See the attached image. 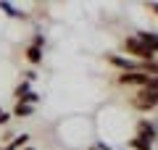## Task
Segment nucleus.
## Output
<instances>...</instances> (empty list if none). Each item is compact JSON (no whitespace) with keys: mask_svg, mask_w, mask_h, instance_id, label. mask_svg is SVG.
Returning a JSON list of instances; mask_svg holds the SVG:
<instances>
[{"mask_svg":"<svg viewBox=\"0 0 158 150\" xmlns=\"http://www.w3.org/2000/svg\"><path fill=\"white\" fill-rule=\"evenodd\" d=\"M37 77H40V74H37V69H27V71H24V82H29V84H32Z\"/></svg>","mask_w":158,"mask_h":150,"instance_id":"ddd939ff","label":"nucleus"},{"mask_svg":"<svg viewBox=\"0 0 158 150\" xmlns=\"http://www.w3.org/2000/svg\"><path fill=\"white\" fill-rule=\"evenodd\" d=\"M116 84H118V87L142 90L148 84V74H116Z\"/></svg>","mask_w":158,"mask_h":150,"instance_id":"20e7f679","label":"nucleus"},{"mask_svg":"<svg viewBox=\"0 0 158 150\" xmlns=\"http://www.w3.org/2000/svg\"><path fill=\"white\" fill-rule=\"evenodd\" d=\"M127 148L129 150H153V142H148L142 137H129L127 140Z\"/></svg>","mask_w":158,"mask_h":150,"instance_id":"1a4fd4ad","label":"nucleus"},{"mask_svg":"<svg viewBox=\"0 0 158 150\" xmlns=\"http://www.w3.org/2000/svg\"><path fill=\"white\" fill-rule=\"evenodd\" d=\"M0 13H6L8 19H19V21H27L29 19L27 11H21L16 3H8V0H0Z\"/></svg>","mask_w":158,"mask_h":150,"instance_id":"423d86ee","label":"nucleus"},{"mask_svg":"<svg viewBox=\"0 0 158 150\" xmlns=\"http://www.w3.org/2000/svg\"><path fill=\"white\" fill-rule=\"evenodd\" d=\"M0 113H3V108H0Z\"/></svg>","mask_w":158,"mask_h":150,"instance_id":"dca6fc26","label":"nucleus"},{"mask_svg":"<svg viewBox=\"0 0 158 150\" xmlns=\"http://www.w3.org/2000/svg\"><path fill=\"white\" fill-rule=\"evenodd\" d=\"M34 111H37V106H29V103H16V106H13V111H11V116H13V119H29V116H34Z\"/></svg>","mask_w":158,"mask_h":150,"instance_id":"6e6552de","label":"nucleus"},{"mask_svg":"<svg viewBox=\"0 0 158 150\" xmlns=\"http://www.w3.org/2000/svg\"><path fill=\"white\" fill-rule=\"evenodd\" d=\"M24 58H27L32 66H40L42 58H45V50H42V48H34V45H27V48H24Z\"/></svg>","mask_w":158,"mask_h":150,"instance_id":"0eeeda50","label":"nucleus"},{"mask_svg":"<svg viewBox=\"0 0 158 150\" xmlns=\"http://www.w3.org/2000/svg\"><path fill=\"white\" fill-rule=\"evenodd\" d=\"M121 50H124V56H127V58H135V61H142V63L156 61V56H153V53L135 37V34H127V37L121 40Z\"/></svg>","mask_w":158,"mask_h":150,"instance_id":"f257e3e1","label":"nucleus"},{"mask_svg":"<svg viewBox=\"0 0 158 150\" xmlns=\"http://www.w3.org/2000/svg\"><path fill=\"white\" fill-rule=\"evenodd\" d=\"M129 106L135 108L137 113H150L158 108V92H150V90H135V95L129 98Z\"/></svg>","mask_w":158,"mask_h":150,"instance_id":"f03ea898","label":"nucleus"},{"mask_svg":"<svg viewBox=\"0 0 158 150\" xmlns=\"http://www.w3.org/2000/svg\"><path fill=\"white\" fill-rule=\"evenodd\" d=\"M142 90H150V92H158V77H148V84Z\"/></svg>","mask_w":158,"mask_h":150,"instance_id":"f8f14e48","label":"nucleus"},{"mask_svg":"<svg viewBox=\"0 0 158 150\" xmlns=\"http://www.w3.org/2000/svg\"><path fill=\"white\" fill-rule=\"evenodd\" d=\"M132 34H135V37L140 40L148 50H150L153 56L158 58V32H150V29H137V32H132Z\"/></svg>","mask_w":158,"mask_h":150,"instance_id":"39448f33","label":"nucleus"},{"mask_svg":"<svg viewBox=\"0 0 158 150\" xmlns=\"http://www.w3.org/2000/svg\"><path fill=\"white\" fill-rule=\"evenodd\" d=\"M135 137H142V140H148V142H156L158 140V121H153V119H137Z\"/></svg>","mask_w":158,"mask_h":150,"instance_id":"7ed1b4c3","label":"nucleus"},{"mask_svg":"<svg viewBox=\"0 0 158 150\" xmlns=\"http://www.w3.org/2000/svg\"><path fill=\"white\" fill-rule=\"evenodd\" d=\"M45 42H48L45 32H34V34H32V42H29V45H34V48H42V50H45Z\"/></svg>","mask_w":158,"mask_h":150,"instance_id":"9b49d317","label":"nucleus"},{"mask_svg":"<svg viewBox=\"0 0 158 150\" xmlns=\"http://www.w3.org/2000/svg\"><path fill=\"white\" fill-rule=\"evenodd\" d=\"M0 150H3V148H0Z\"/></svg>","mask_w":158,"mask_h":150,"instance_id":"f3484780","label":"nucleus"},{"mask_svg":"<svg viewBox=\"0 0 158 150\" xmlns=\"http://www.w3.org/2000/svg\"><path fill=\"white\" fill-rule=\"evenodd\" d=\"M29 92H32V84H29V82H24V79H21V82H19L16 87H13V98H16V103H19V100H24V98H27Z\"/></svg>","mask_w":158,"mask_h":150,"instance_id":"9d476101","label":"nucleus"},{"mask_svg":"<svg viewBox=\"0 0 158 150\" xmlns=\"http://www.w3.org/2000/svg\"><path fill=\"white\" fill-rule=\"evenodd\" d=\"M148 8H150V11L156 13V16H158V3H148Z\"/></svg>","mask_w":158,"mask_h":150,"instance_id":"4468645a","label":"nucleus"},{"mask_svg":"<svg viewBox=\"0 0 158 150\" xmlns=\"http://www.w3.org/2000/svg\"><path fill=\"white\" fill-rule=\"evenodd\" d=\"M24 150H37V148H32V145H27V148H24Z\"/></svg>","mask_w":158,"mask_h":150,"instance_id":"2eb2a0df","label":"nucleus"}]
</instances>
